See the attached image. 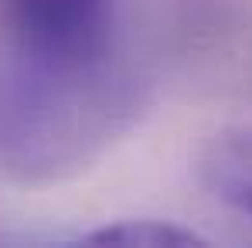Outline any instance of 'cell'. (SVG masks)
Wrapping results in <instances>:
<instances>
[{
    "instance_id": "6da1fadb",
    "label": "cell",
    "mask_w": 252,
    "mask_h": 248,
    "mask_svg": "<svg viewBox=\"0 0 252 248\" xmlns=\"http://www.w3.org/2000/svg\"><path fill=\"white\" fill-rule=\"evenodd\" d=\"M17 48L41 68L79 72L109 34V0H0Z\"/></svg>"
},
{
    "instance_id": "7a4b0ae2",
    "label": "cell",
    "mask_w": 252,
    "mask_h": 248,
    "mask_svg": "<svg viewBox=\"0 0 252 248\" xmlns=\"http://www.w3.org/2000/svg\"><path fill=\"white\" fill-rule=\"evenodd\" d=\"M201 180L225 207L252 221V126L225 129L201 150Z\"/></svg>"
},
{
    "instance_id": "3957f363",
    "label": "cell",
    "mask_w": 252,
    "mask_h": 248,
    "mask_svg": "<svg viewBox=\"0 0 252 248\" xmlns=\"http://www.w3.org/2000/svg\"><path fill=\"white\" fill-rule=\"evenodd\" d=\"M85 245H116V248H194L205 245L201 235H194L191 228L170 224V221H120V224H106L99 231H92L85 238Z\"/></svg>"
}]
</instances>
